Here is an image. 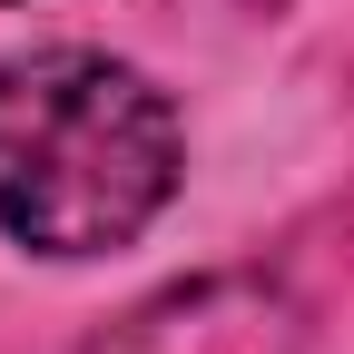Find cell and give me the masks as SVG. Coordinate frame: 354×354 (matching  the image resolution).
Here are the masks:
<instances>
[{
	"instance_id": "obj_1",
	"label": "cell",
	"mask_w": 354,
	"mask_h": 354,
	"mask_svg": "<svg viewBox=\"0 0 354 354\" xmlns=\"http://www.w3.org/2000/svg\"><path fill=\"white\" fill-rule=\"evenodd\" d=\"M177 187V118L109 50L0 59V227L30 256H109Z\"/></svg>"
},
{
	"instance_id": "obj_2",
	"label": "cell",
	"mask_w": 354,
	"mask_h": 354,
	"mask_svg": "<svg viewBox=\"0 0 354 354\" xmlns=\"http://www.w3.org/2000/svg\"><path fill=\"white\" fill-rule=\"evenodd\" d=\"M99 354H295V335H286V305L256 286H187L128 315V335Z\"/></svg>"
}]
</instances>
